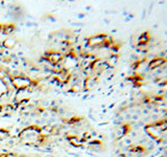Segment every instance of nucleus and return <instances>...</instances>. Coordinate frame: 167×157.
I'll return each instance as SVG.
<instances>
[{"label": "nucleus", "mask_w": 167, "mask_h": 157, "mask_svg": "<svg viewBox=\"0 0 167 157\" xmlns=\"http://www.w3.org/2000/svg\"><path fill=\"white\" fill-rule=\"evenodd\" d=\"M33 80L25 76L22 74H18V76H11V84L14 89H16L18 92L19 91H24L30 87Z\"/></svg>", "instance_id": "nucleus-1"}, {"label": "nucleus", "mask_w": 167, "mask_h": 157, "mask_svg": "<svg viewBox=\"0 0 167 157\" xmlns=\"http://www.w3.org/2000/svg\"><path fill=\"white\" fill-rule=\"evenodd\" d=\"M110 43V38H108L107 35H96L91 37L87 41V44L91 47H99V46H108Z\"/></svg>", "instance_id": "nucleus-2"}, {"label": "nucleus", "mask_w": 167, "mask_h": 157, "mask_svg": "<svg viewBox=\"0 0 167 157\" xmlns=\"http://www.w3.org/2000/svg\"><path fill=\"white\" fill-rule=\"evenodd\" d=\"M44 58H45V60L49 64H51L52 66H55V65L59 64L61 61H63L64 56H63L62 52H59V51H48L45 54Z\"/></svg>", "instance_id": "nucleus-3"}, {"label": "nucleus", "mask_w": 167, "mask_h": 157, "mask_svg": "<svg viewBox=\"0 0 167 157\" xmlns=\"http://www.w3.org/2000/svg\"><path fill=\"white\" fill-rule=\"evenodd\" d=\"M17 43V39L15 37H7L4 40L2 41V44L1 45L4 48H7V49H11V48H14L15 45Z\"/></svg>", "instance_id": "nucleus-4"}, {"label": "nucleus", "mask_w": 167, "mask_h": 157, "mask_svg": "<svg viewBox=\"0 0 167 157\" xmlns=\"http://www.w3.org/2000/svg\"><path fill=\"white\" fill-rule=\"evenodd\" d=\"M16 29V25L13 23H6L2 24V29H1V34L3 35H11L13 34Z\"/></svg>", "instance_id": "nucleus-5"}, {"label": "nucleus", "mask_w": 167, "mask_h": 157, "mask_svg": "<svg viewBox=\"0 0 167 157\" xmlns=\"http://www.w3.org/2000/svg\"><path fill=\"white\" fill-rule=\"evenodd\" d=\"M83 89H84V81H81V82L77 81L72 85L70 91H71V92H74V93H79V92H81Z\"/></svg>", "instance_id": "nucleus-6"}, {"label": "nucleus", "mask_w": 167, "mask_h": 157, "mask_svg": "<svg viewBox=\"0 0 167 157\" xmlns=\"http://www.w3.org/2000/svg\"><path fill=\"white\" fill-rule=\"evenodd\" d=\"M8 93V89H7V86L5 85V83L2 81V80H0V98H2L3 95L7 94Z\"/></svg>", "instance_id": "nucleus-7"}, {"label": "nucleus", "mask_w": 167, "mask_h": 157, "mask_svg": "<svg viewBox=\"0 0 167 157\" xmlns=\"http://www.w3.org/2000/svg\"><path fill=\"white\" fill-rule=\"evenodd\" d=\"M116 62H117V57L116 56H112V57H110L107 60V65L110 67H113L116 64Z\"/></svg>", "instance_id": "nucleus-8"}, {"label": "nucleus", "mask_w": 167, "mask_h": 157, "mask_svg": "<svg viewBox=\"0 0 167 157\" xmlns=\"http://www.w3.org/2000/svg\"><path fill=\"white\" fill-rule=\"evenodd\" d=\"M70 143H71L73 146H75V147L81 146V143H79V141L77 139V137H75V136H73V137L70 138Z\"/></svg>", "instance_id": "nucleus-9"}, {"label": "nucleus", "mask_w": 167, "mask_h": 157, "mask_svg": "<svg viewBox=\"0 0 167 157\" xmlns=\"http://www.w3.org/2000/svg\"><path fill=\"white\" fill-rule=\"evenodd\" d=\"M2 109H3V107H2V105H1V104H0V112H1V111H2Z\"/></svg>", "instance_id": "nucleus-10"}]
</instances>
